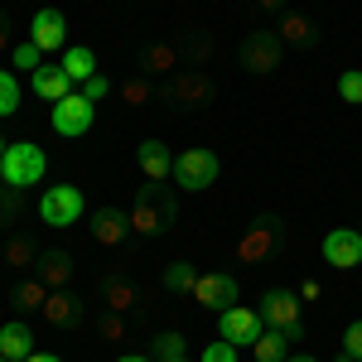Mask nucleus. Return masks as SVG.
<instances>
[{
	"instance_id": "f257e3e1",
	"label": "nucleus",
	"mask_w": 362,
	"mask_h": 362,
	"mask_svg": "<svg viewBox=\"0 0 362 362\" xmlns=\"http://www.w3.org/2000/svg\"><path fill=\"white\" fill-rule=\"evenodd\" d=\"M179 218V198L169 194V184H140L136 194V208H131V232H140V237H160L169 223Z\"/></svg>"
},
{
	"instance_id": "f03ea898",
	"label": "nucleus",
	"mask_w": 362,
	"mask_h": 362,
	"mask_svg": "<svg viewBox=\"0 0 362 362\" xmlns=\"http://www.w3.org/2000/svg\"><path fill=\"white\" fill-rule=\"evenodd\" d=\"M44 174H49V160H44V150L34 145V140H15V145H5V160H0V184L5 189H29V184H44Z\"/></svg>"
},
{
	"instance_id": "7ed1b4c3",
	"label": "nucleus",
	"mask_w": 362,
	"mask_h": 362,
	"mask_svg": "<svg viewBox=\"0 0 362 362\" xmlns=\"http://www.w3.org/2000/svg\"><path fill=\"white\" fill-rule=\"evenodd\" d=\"M218 174H223L218 155H213V150H203V145L184 150V155L174 160V184H179V189H189V194H203V189H213V184H218Z\"/></svg>"
},
{
	"instance_id": "20e7f679",
	"label": "nucleus",
	"mask_w": 362,
	"mask_h": 362,
	"mask_svg": "<svg viewBox=\"0 0 362 362\" xmlns=\"http://www.w3.org/2000/svg\"><path fill=\"white\" fill-rule=\"evenodd\" d=\"M83 213H87V198L73 184H54V189H44V198H39V218L49 227H73V223H83Z\"/></svg>"
},
{
	"instance_id": "39448f33",
	"label": "nucleus",
	"mask_w": 362,
	"mask_h": 362,
	"mask_svg": "<svg viewBox=\"0 0 362 362\" xmlns=\"http://www.w3.org/2000/svg\"><path fill=\"white\" fill-rule=\"evenodd\" d=\"M165 102L169 107H184V112L208 107V102H213V78H208L203 68H179L165 83Z\"/></svg>"
},
{
	"instance_id": "423d86ee",
	"label": "nucleus",
	"mask_w": 362,
	"mask_h": 362,
	"mask_svg": "<svg viewBox=\"0 0 362 362\" xmlns=\"http://www.w3.org/2000/svg\"><path fill=\"white\" fill-rule=\"evenodd\" d=\"M280 54H285V44H280L276 29H251L247 44H242V68L251 78H271L280 68Z\"/></svg>"
},
{
	"instance_id": "0eeeda50",
	"label": "nucleus",
	"mask_w": 362,
	"mask_h": 362,
	"mask_svg": "<svg viewBox=\"0 0 362 362\" xmlns=\"http://www.w3.org/2000/svg\"><path fill=\"white\" fill-rule=\"evenodd\" d=\"M266 334V319H261V309L251 305H232L218 314V338H227L232 348H247V343H256V338Z\"/></svg>"
},
{
	"instance_id": "6e6552de",
	"label": "nucleus",
	"mask_w": 362,
	"mask_h": 362,
	"mask_svg": "<svg viewBox=\"0 0 362 362\" xmlns=\"http://www.w3.org/2000/svg\"><path fill=\"white\" fill-rule=\"evenodd\" d=\"M92 121H97V107L87 102L83 92H73V97H63L54 107V131L58 136H68V140H78L92 131Z\"/></svg>"
},
{
	"instance_id": "1a4fd4ad",
	"label": "nucleus",
	"mask_w": 362,
	"mask_h": 362,
	"mask_svg": "<svg viewBox=\"0 0 362 362\" xmlns=\"http://www.w3.org/2000/svg\"><path fill=\"white\" fill-rule=\"evenodd\" d=\"M29 39H34L44 54H54V49H68V20H63V10H54V5L34 10V20H29Z\"/></svg>"
},
{
	"instance_id": "9d476101",
	"label": "nucleus",
	"mask_w": 362,
	"mask_h": 362,
	"mask_svg": "<svg viewBox=\"0 0 362 362\" xmlns=\"http://www.w3.org/2000/svg\"><path fill=\"white\" fill-rule=\"evenodd\" d=\"M324 261H329L334 271H353V266H362V232H353V227H334V232L324 237Z\"/></svg>"
},
{
	"instance_id": "9b49d317",
	"label": "nucleus",
	"mask_w": 362,
	"mask_h": 362,
	"mask_svg": "<svg viewBox=\"0 0 362 362\" xmlns=\"http://www.w3.org/2000/svg\"><path fill=\"white\" fill-rule=\"evenodd\" d=\"M276 237H280V218L266 213V218H261V223L237 242V256H242V261H266V256L276 251Z\"/></svg>"
},
{
	"instance_id": "f8f14e48",
	"label": "nucleus",
	"mask_w": 362,
	"mask_h": 362,
	"mask_svg": "<svg viewBox=\"0 0 362 362\" xmlns=\"http://www.w3.org/2000/svg\"><path fill=\"white\" fill-rule=\"evenodd\" d=\"M131 237V213H121V208H97L92 213V242L97 247H121Z\"/></svg>"
},
{
	"instance_id": "ddd939ff",
	"label": "nucleus",
	"mask_w": 362,
	"mask_h": 362,
	"mask_svg": "<svg viewBox=\"0 0 362 362\" xmlns=\"http://www.w3.org/2000/svg\"><path fill=\"white\" fill-rule=\"evenodd\" d=\"M194 300L203 309H232L237 305V276H198V285H194Z\"/></svg>"
},
{
	"instance_id": "4468645a",
	"label": "nucleus",
	"mask_w": 362,
	"mask_h": 362,
	"mask_svg": "<svg viewBox=\"0 0 362 362\" xmlns=\"http://www.w3.org/2000/svg\"><path fill=\"white\" fill-rule=\"evenodd\" d=\"M39 314H44L54 329H78V324H83V300L68 295V290H49V300H44Z\"/></svg>"
},
{
	"instance_id": "2eb2a0df",
	"label": "nucleus",
	"mask_w": 362,
	"mask_h": 362,
	"mask_svg": "<svg viewBox=\"0 0 362 362\" xmlns=\"http://www.w3.org/2000/svg\"><path fill=\"white\" fill-rule=\"evenodd\" d=\"M261 319H266L271 329H295V324H300V295L271 290V295L261 300Z\"/></svg>"
},
{
	"instance_id": "dca6fc26",
	"label": "nucleus",
	"mask_w": 362,
	"mask_h": 362,
	"mask_svg": "<svg viewBox=\"0 0 362 362\" xmlns=\"http://www.w3.org/2000/svg\"><path fill=\"white\" fill-rule=\"evenodd\" d=\"M34 78V97H44L49 107H58L63 97H73V78L63 73V63H44L39 73H29Z\"/></svg>"
},
{
	"instance_id": "f3484780",
	"label": "nucleus",
	"mask_w": 362,
	"mask_h": 362,
	"mask_svg": "<svg viewBox=\"0 0 362 362\" xmlns=\"http://www.w3.org/2000/svg\"><path fill=\"white\" fill-rule=\"evenodd\" d=\"M136 160H140V174H145V179H155V184H169V174H174V155H169L165 140H140Z\"/></svg>"
},
{
	"instance_id": "a211bd4d",
	"label": "nucleus",
	"mask_w": 362,
	"mask_h": 362,
	"mask_svg": "<svg viewBox=\"0 0 362 362\" xmlns=\"http://www.w3.org/2000/svg\"><path fill=\"white\" fill-rule=\"evenodd\" d=\"M300 334H305L300 324H295V329H266V334L251 343V353H256V362H285V358H290L285 348H290Z\"/></svg>"
},
{
	"instance_id": "6ab92c4d",
	"label": "nucleus",
	"mask_w": 362,
	"mask_h": 362,
	"mask_svg": "<svg viewBox=\"0 0 362 362\" xmlns=\"http://www.w3.org/2000/svg\"><path fill=\"white\" fill-rule=\"evenodd\" d=\"M58 63H63V73L73 78V87H83L87 78H97V54H92L87 44H68Z\"/></svg>"
},
{
	"instance_id": "aec40b11",
	"label": "nucleus",
	"mask_w": 362,
	"mask_h": 362,
	"mask_svg": "<svg viewBox=\"0 0 362 362\" xmlns=\"http://www.w3.org/2000/svg\"><path fill=\"white\" fill-rule=\"evenodd\" d=\"M29 353H34V334H29V324H20V319H10V324L0 329V358H10V362H25Z\"/></svg>"
},
{
	"instance_id": "412c9836",
	"label": "nucleus",
	"mask_w": 362,
	"mask_h": 362,
	"mask_svg": "<svg viewBox=\"0 0 362 362\" xmlns=\"http://www.w3.org/2000/svg\"><path fill=\"white\" fill-rule=\"evenodd\" d=\"M97 295L107 300V309H112V314H131V309H136V300H140L136 285H131L126 276H107L102 285H97Z\"/></svg>"
},
{
	"instance_id": "4be33fe9",
	"label": "nucleus",
	"mask_w": 362,
	"mask_h": 362,
	"mask_svg": "<svg viewBox=\"0 0 362 362\" xmlns=\"http://www.w3.org/2000/svg\"><path fill=\"white\" fill-rule=\"evenodd\" d=\"M39 280H44L49 290H63V285L73 280V256H68V251H44V256H39Z\"/></svg>"
},
{
	"instance_id": "5701e85b",
	"label": "nucleus",
	"mask_w": 362,
	"mask_h": 362,
	"mask_svg": "<svg viewBox=\"0 0 362 362\" xmlns=\"http://www.w3.org/2000/svg\"><path fill=\"white\" fill-rule=\"evenodd\" d=\"M276 34H280V44H295V49H309V44H314V25H309L305 15H295V10L280 15Z\"/></svg>"
},
{
	"instance_id": "b1692460",
	"label": "nucleus",
	"mask_w": 362,
	"mask_h": 362,
	"mask_svg": "<svg viewBox=\"0 0 362 362\" xmlns=\"http://www.w3.org/2000/svg\"><path fill=\"white\" fill-rule=\"evenodd\" d=\"M140 68H145L150 78H174L169 68H179V49H174V44H150L145 58H140Z\"/></svg>"
},
{
	"instance_id": "393cba45",
	"label": "nucleus",
	"mask_w": 362,
	"mask_h": 362,
	"mask_svg": "<svg viewBox=\"0 0 362 362\" xmlns=\"http://www.w3.org/2000/svg\"><path fill=\"white\" fill-rule=\"evenodd\" d=\"M198 285V271L189 266V261H169L165 266V290H174V295H194Z\"/></svg>"
},
{
	"instance_id": "a878e982",
	"label": "nucleus",
	"mask_w": 362,
	"mask_h": 362,
	"mask_svg": "<svg viewBox=\"0 0 362 362\" xmlns=\"http://www.w3.org/2000/svg\"><path fill=\"white\" fill-rule=\"evenodd\" d=\"M20 102H25L20 78H15L10 68H0V116H15V112H20Z\"/></svg>"
},
{
	"instance_id": "bb28decb",
	"label": "nucleus",
	"mask_w": 362,
	"mask_h": 362,
	"mask_svg": "<svg viewBox=\"0 0 362 362\" xmlns=\"http://www.w3.org/2000/svg\"><path fill=\"white\" fill-rule=\"evenodd\" d=\"M150 353H155L160 362H174V358H189V343H184V334H174V329H169V334L150 338Z\"/></svg>"
},
{
	"instance_id": "cd10ccee",
	"label": "nucleus",
	"mask_w": 362,
	"mask_h": 362,
	"mask_svg": "<svg viewBox=\"0 0 362 362\" xmlns=\"http://www.w3.org/2000/svg\"><path fill=\"white\" fill-rule=\"evenodd\" d=\"M44 300H49V285L44 280H25L15 290V309H44Z\"/></svg>"
},
{
	"instance_id": "c85d7f7f",
	"label": "nucleus",
	"mask_w": 362,
	"mask_h": 362,
	"mask_svg": "<svg viewBox=\"0 0 362 362\" xmlns=\"http://www.w3.org/2000/svg\"><path fill=\"white\" fill-rule=\"evenodd\" d=\"M15 68H20V73H39V68H44V49H39L34 39L15 44Z\"/></svg>"
},
{
	"instance_id": "c756f323",
	"label": "nucleus",
	"mask_w": 362,
	"mask_h": 362,
	"mask_svg": "<svg viewBox=\"0 0 362 362\" xmlns=\"http://www.w3.org/2000/svg\"><path fill=\"white\" fill-rule=\"evenodd\" d=\"M338 97L353 102V107H362V68H343V73H338Z\"/></svg>"
},
{
	"instance_id": "7c9ffc66",
	"label": "nucleus",
	"mask_w": 362,
	"mask_h": 362,
	"mask_svg": "<svg viewBox=\"0 0 362 362\" xmlns=\"http://www.w3.org/2000/svg\"><path fill=\"white\" fill-rule=\"evenodd\" d=\"M5 256H10V266L20 271V266H29V261H39L44 251H34V242H29V237H15V242L5 247Z\"/></svg>"
},
{
	"instance_id": "2f4dec72",
	"label": "nucleus",
	"mask_w": 362,
	"mask_h": 362,
	"mask_svg": "<svg viewBox=\"0 0 362 362\" xmlns=\"http://www.w3.org/2000/svg\"><path fill=\"white\" fill-rule=\"evenodd\" d=\"M97 334L107 338V343H116V338H126V314H112V309H107V314L97 319Z\"/></svg>"
},
{
	"instance_id": "473e14b6",
	"label": "nucleus",
	"mask_w": 362,
	"mask_h": 362,
	"mask_svg": "<svg viewBox=\"0 0 362 362\" xmlns=\"http://www.w3.org/2000/svg\"><path fill=\"white\" fill-rule=\"evenodd\" d=\"M198 362H237V348H232L227 338H218V343L203 348V358H198Z\"/></svg>"
},
{
	"instance_id": "72a5a7b5",
	"label": "nucleus",
	"mask_w": 362,
	"mask_h": 362,
	"mask_svg": "<svg viewBox=\"0 0 362 362\" xmlns=\"http://www.w3.org/2000/svg\"><path fill=\"white\" fill-rule=\"evenodd\" d=\"M343 353L353 362H362V319L358 324H348V334H343Z\"/></svg>"
},
{
	"instance_id": "f704fd0d",
	"label": "nucleus",
	"mask_w": 362,
	"mask_h": 362,
	"mask_svg": "<svg viewBox=\"0 0 362 362\" xmlns=\"http://www.w3.org/2000/svg\"><path fill=\"white\" fill-rule=\"evenodd\" d=\"M107 92H112V83H107L102 73H97V78H87V83H83V97H87V102H92V107H97V102H102Z\"/></svg>"
},
{
	"instance_id": "c9c22d12",
	"label": "nucleus",
	"mask_w": 362,
	"mask_h": 362,
	"mask_svg": "<svg viewBox=\"0 0 362 362\" xmlns=\"http://www.w3.org/2000/svg\"><path fill=\"white\" fill-rule=\"evenodd\" d=\"M10 218H15V189H5V184H0V227L10 223Z\"/></svg>"
},
{
	"instance_id": "e433bc0d",
	"label": "nucleus",
	"mask_w": 362,
	"mask_h": 362,
	"mask_svg": "<svg viewBox=\"0 0 362 362\" xmlns=\"http://www.w3.org/2000/svg\"><path fill=\"white\" fill-rule=\"evenodd\" d=\"M0 54H15V34H10V20L0 10Z\"/></svg>"
},
{
	"instance_id": "4c0bfd02",
	"label": "nucleus",
	"mask_w": 362,
	"mask_h": 362,
	"mask_svg": "<svg viewBox=\"0 0 362 362\" xmlns=\"http://www.w3.org/2000/svg\"><path fill=\"white\" fill-rule=\"evenodd\" d=\"M150 97V87L145 83H126V102H145Z\"/></svg>"
},
{
	"instance_id": "58836bf2",
	"label": "nucleus",
	"mask_w": 362,
	"mask_h": 362,
	"mask_svg": "<svg viewBox=\"0 0 362 362\" xmlns=\"http://www.w3.org/2000/svg\"><path fill=\"white\" fill-rule=\"evenodd\" d=\"M25 362H63V358H54V353H39V348H34V353H29Z\"/></svg>"
},
{
	"instance_id": "ea45409f",
	"label": "nucleus",
	"mask_w": 362,
	"mask_h": 362,
	"mask_svg": "<svg viewBox=\"0 0 362 362\" xmlns=\"http://www.w3.org/2000/svg\"><path fill=\"white\" fill-rule=\"evenodd\" d=\"M261 10H276V15H285V0H261Z\"/></svg>"
},
{
	"instance_id": "a19ab883",
	"label": "nucleus",
	"mask_w": 362,
	"mask_h": 362,
	"mask_svg": "<svg viewBox=\"0 0 362 362\" xmlns=\"http://www.w3.org/2000/svg\"><path fill=\"white\" fill-rule=\"evenodd\" d=\"M116 362H155V358H145V353H126V358H116Z\"/></svg>"
},
{
	"instance_id": "79ce46f5",
	"label": "nucleus",
	"mask_w": 362,
	"mask_h": 362,
	"mask_svg": "<svg viewBox=\"0 0 362 362\" xmlns=\"http://www.w3.org/2000/svg\"><path fill=\"white\" fill-rule=\"evenodd\" d=\"M285 362H319V358H309V353H295V358H285Z\"/></svg>"
},
{
	"instance_id": "37998d69",
	"label": "nucleus",
	"mask_w": 362,
	"mask_h": 362,
	"mask_svg": "<svg viewBox=\"0 0 362 362\" xmlns=\"http://www.w3.org/2000/svg\"><path fill=\"white\" fill-rule=\"evenodd\" d=\"M5 145H10V140H5V136H0V160H5Z\"/></svg>"
},
{
	"instance_id": "c03bdc74",
	"label": "nucleus",
	"mask_w": 362,
	"mask_h": 362,
	"mask_svg": "<svg viewBox=\"0 0 362 362\" xmlns=\"http://www.w3.org/2000/svg\"><path fill=\"white\" fill-rule=\"evenodd\" d=\"M174 362H189V358H174Z\"/></svg>"
},
{
	"instance_id": "a18cd8bd",
	"label": "nucleus",
	"mask_w": 362,
	"mask_h": 362,
	"mask_svg": "<svg viewBox=\"0 0 362 362\" xmlns=\"http://www.w3.org/2000/svg\"><path fill=\"white\" fill-rule=\"evenodd\" d=\"M0 362H10V358H0Z\"/></svg>"
}]
</instances>
